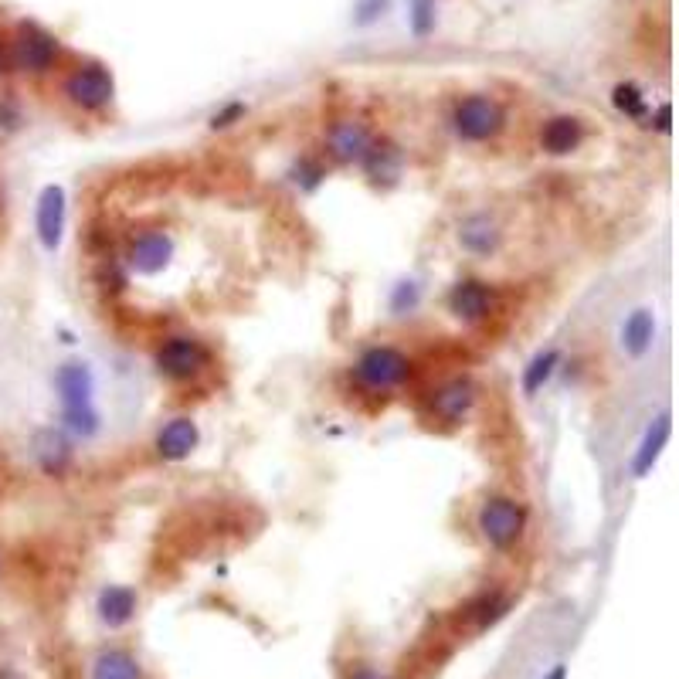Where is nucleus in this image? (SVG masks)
Returning <instances> with one entry per match:
<instances>
[{
	"mask_svg": "<svg viewBox=\"0 0 679 679\" xmlns=\"http://www.w3.org/2000/svg\"><path fill=\"white\" fill-rule=\"evenodd\" d=\"M55 391L62 401V421L75 438H96L102 415L96 405V374L85 360H68L55 374Z\"/></svg>",
	"mask_w": 679,
	"mask_h": 679,
	"instance_id": "f257e3e1",
	"label": "nucleus"
},
{
	"mask_svg": "<svg viewBox=\"0 0 679 679\" xmlns=\"http://www.w3.org/2000/svg\"><path fill=\"white\" fill-rule=\"evenodd\" d=\"M350 377L367 394H394L415 377V357L394 347V343H374V347L360 350V357L350 367Z\"/></svg>",
	"mask_w": 679,
	"mask_h": 679,
	"instance_id": "f03ea898",
	"label": "nucleus"
},
{
	"mask_svg": "<svg viewBox=\"0 0 679 679\" xmlns=\"http://www.w3.org/2000/svg\"><path fill=\"white\" fill-rule=\"evenodd\" d=\"M527 506L506 493H493L479 503L476 510V530L493 550H513L527 534Z\"/></svg>",
	"mask_w": 679,
	"mask_h": 679,
	"instance_id": "7ed1b4c3",
	"label": "nucleus"
},
{
	"mask_svg": "<svg viewBox=\"0 0 679 679\" xmlns=\"http://www.w3.org/2000/svg\"><path fill=\"white\" fill-rule=\"evenodd\" d=\"M153 364H157V374L167 377V381L191 384L211 371L214 357H211V347L201 337L174 333V337H167L157 350H153Z\"/></svg>",
	"mask_w": 679,
	"mask_h": 679,
	"instance_id": "20e7f679",
	"label": "nucleus"
},
{
	"mask_svg": "<svg viewBox=\"0 0 679 679\" xmlns=\"http://www.w3.org/2000/svg\"><path fill=\"white\" fill-rule=\"evenodd\" d=\"M506 130V109L503 102L483 92H469L455 102L452 109V133L462 143H493L500 140Z\"/></svg>",
	"mask_w": 679,
	"mask_h": 679,
	"instance_id": "39448f33",
	"label": "nucleus"
},
{
	"mask_svg": "<svg viewBox=\"0 0 679 679\" xmlns=\"http://www.w3.org/2000/svg\"><path fill=\"white\" fill-rule=\"evenodd\" d=\"M174 255L177 242L167 228H136L123 248V272L150 279V275H160L167 269L174 262Z\"/></svg>",
	"mask_w": 679,
	"mask_h": 679,
	"instance_id": "423d86ee",
	"label": "nucleus"
},
{
	"mask_svg": "<svg viewBox=\"0 0 679 679\" xmlns=\"http://www.w3.org/2000/svg\"><path fill=\"white\" fill-rule=\"evenodd\" d=\"M476 405H479V384L472 381V377L459 374L428 391L425 415H428V421H435V425H442V428H459L462 421L472 418Z\"/></svg>",
	"mask_w": 679,
	"mask_h": 679,
	"instance_id": "0eeeda50",
	"label": "nucleus"
},
{
	"mask_svg": "<svg viewBox=\"0 0 679 679\" xmlns=\"http://www.w3.org/2000/svg\"><path fill=\"white\" fill-rule=\"evenodd\" d=\"M62 96L72 102L82 113H102V109L113 106L116 99V79L106 65H79L65 75L62 82Z\"/></svg>",
	"mask_w": 679,
	"mask_h": 679,
	"instance_id": "6e6552de",
	"label": "nucleus"
},
{
	"mask_svg": "<svg viewBox=\"0 0 679 679\" xmlns=\"http://www.w3.org/2000/svg\"><path fill=\"white\" fill-rule=\"evenodd\" d=\"M11 62L14 68L31 75L51 72L58 62V38L45 28H38V24H21L11 41Z\"/></svg>",
	"mask_w": 679,
	"mask_h": 679,
	"instance_id": "1a4fd4ad",
	"label": "nucleus"
},
{
	"mask_svg": "<svg viewBox=\"0 0 679 679\" xmlns=\"http://www.w3.org/2000/svg\"><path fill=\"white\" fill-rule=\"evenodd\" d=\"M445 309L462 326H479L496 313V289L486 279H459L445 292Z\"/></svg>",
	"mask_w": 679,
	"mask_h": 679,
	"instance_id": "9d476101",
	"label": "nucleus"
},
{
	"mask_svg": "<svg viewBox=\"0 0 679 679\" xmlns=\"http://www.w3.org/2000/svg\"><path fill=\"white\" fill-rule=\"evenodd\" d=\"M34 231L45 252H58L68 231V197L62 184L41 187L38 204H34Z\"/></svg>",
	"mask_w": 679,
	"mask_h": 679,
	"instance_id": "9b49d317",
	"label": "nucleus"
},
{
	"mask_svg": "<svg viewBox=\"0 0 679 679\" xmlns=\"http://www.w3.org/2000/svg\"><path fill=\"white\" fill-rule=\"evenodd\" d=\"M326 157L337 163H360L367 153V146L374 143L371 123H364L360 116H340L326 126Z\"/></svg>",
	"mask_w": 679,
	"mask_h": 679,
	"instance_id": "f8f14e48",
	"label": "nucleus"
},
{
	"mask_svg": "<svg viewBox=\"0 0 679 679\" xmlns=\"http://www.w3.org/2000/svg\"><path fill=\"white\" fill-rule=\"evenodd\" d=\"M503 238H506L503 225L489 211H472L459 221V228H455V242H459L462 252L472 255V259H493V255H500Z\"/></svg>",
	"mask_w": 679,
	"mask_h": 679,
	"instance_id": "ddd939ff",
	"label": "nucleus"
},
{
	"mask_svg": "<svg viewBox=\"0 0 679 679\" xmlns=\"http://www.w3.org/2000/svg\"><path fill=\"white\" fill-rule=\"evenodd\" d=\"M201 445V428L191 415H177L170 421H163L157 438H153V452L163 462H184L191 459V452Z\"/></svg>",
	"mask_w": 679,
	"mask_h": 679,
	"instance_id": "4468645a",
	"label": "nucleus"
},
{
	"mask_svg": "<svg viewBox=\"0 0 679 679\" xmlns=\"http://www.w3.org/2000/svg\"><path fill=\"white\" fill-rule=\"evenodd\" d=\"M360 170L364 177L377 187H394L405 174V150L391 140H381L374 136V143L367 146V153L360 157Z\"/></svg>",
	"mask_w": 679,
	"mask_h": 679,
	"instance_id": "2eb2a0df",
	"label": "nucleus"
},
{
	"mask_svg": "<svg viewBox=\"0 0 679 679\" xmlns=\"http://www.w3.org/2000/svg\"><path fill=\"white\" fill-rule=\"evenodd\" d=\"M588 136V126L578 116H550L544 126H540V150L547 157H571L574 150L584 143Z\"/></svg>",
	"mask_w": 679,
	"mask_h": 679,
	"instance_id": "dca6fc26",
	"label": "nucleus"
},
{
	"mask_svg": "<svg viewBox=\"0 0 679 679\" xmlns=\"http://www.w3.org/2000/svg\"><path fill=\"white\" fill-rule=\"evenodd\" d=\"M669 435H673V415L669 411H659L656 418L649 421L646 435H642L639 449L632 455V476L635 479H646L652 469H656V462L663 459V449L669 445Z\"/></svg>",
	"mask_w": 679,
	"mask_h": 679,
	"instance_id": "f3484780",
	"label": "nucleus"
},
{
	"mask_svg": "<svg viewBox=\"0 0 679 679\" xmlns=\"http://www.w3.org/2000/svg\"><path fill=\"white\" fill-rule=\"evenodd\" d=\"M136 608H140V595L130 584H106L96 598V612L99 622L109 625V629H123L136 618Z\"/></svg>",
	"mask_w": 679,
	"mask_h": 679,
	"instance_id": "a211bd4d",
	"label": "nucleus"
},
{
	"mask_svg": "<svg viewBox=\"0 0 679 679\" xmlns=\"http://www.w3.org/2000/svg\"><path fill=\"white\" fill-rule=\"evenodd\" d=\"M34 462L45 476H65L72 466V442L58 428H41L34 432Z\"/></svg>",
	"mask_w": 679,
	"mask_h": 679,
	"instance_id": "6ab92c4d",
	"label": "nucleus"
},
{
	"mask_svg": "<svg viewBox=\"0 0 679 679\" xmlns=\"http://www.w3.org/2000/svg\"><path fill=\"white\" fill-rule=\"evenodd\" d=\"M618 343H622V350L629 357H646L652 350V343H656V313H652L649 306H639L632 309L629 316L622 320V330H618Z\"/></svg>",
	"mask_w": 679,
	"mask_h": 679,
	"instance_id": "aec40b11",
	"label": "nucleus"
},
{
	"mask_svg": "<svg viewBox=\"0 0 679 679\" xmlns=\"http://www.w3.org/2000/svg\"><path fill=\"white\" fill-rule=\"evenodd\" d=\"M557 367H561V350H557V347L537 350V354L527 360L523 374H520V388H523V394H527V398H534L537 391H544L550 377L557 374Z\"/></svg>",
	"mask_w": 679,
	"mask_h": 679,
	"instance_id": "412c9836",
	"label": "nucleus"
},
{
	"mask_svg": "<svg viewBox=\"0 0 679 679\" xmlns=\"http://www.w3.org/2000/svg\"><path fill=\"white\" fill-rule=\"evenodd\" d=\"M92 679H143V669L126 649H106L92 663Z\"/></svg>",
	"mask_w": 679,
	"mask_h": 679,
	"instance_id": "4be33fe9",
	"label": "nucleus"
},
{
	"mask_svg": "<svg viewBox=\"0 0 679 679\" xmlns=\"http://www.w3.org/2000/svg\"><path fill=\"white\" fill-rule=\"evenodd\" d=\"M289 180L299 187V191L313 194L316 187H320L323 180H326V163L320 157H313V153H306V157H299L296 163H292Z\"/></svg>",
	"mask_w": 679,
	"mask_h": 679,
	"instance_id": "5701e85b",
	"label": "nucleus"
},
{
	"mask_svg": "<svg viewBox=\"0 0 679 679\" xmlns=\"http://www.w3.org/2000/svg\"><path fill=\"white\" fill-rule=\"evenodd\" d=\"M469 612H472V618H476L479 629H489V625H496L506 612H510V598L496 595V591L489 595V591H486V595L479 598L476 605L469 608Z\"/></svg>",
	"mask_w": 679,
	"mask_h": 679,
	"instance_id": "b1692460",
	"label": "nucleus"
},
{
	"mask_svg": "<svg viewBox=\"0 0 679 679\" xmlns=\"http://www.w3.org/2000/svg\"><path fill=\"white\" fill-rule=\"evenodd\" d=\"M388 306H391L394 316H411L421 306V286H418L415 279H401L398 286L391 289Z\"/></svg>",
	"mask_w": 679,
	"mask_h": 679,
	"instance_id": "393cba45",
	"label": "nucleus"
},
{
	"mask_svg": "<svg viewBox=\"0 0 679 679\" xmlns=\"http://www.w3.org/2000/svg\"><path fill=\"white\" fill-rule=\"evenodd\" d=\"M612 102H615L618 113H625V116H632V119H642V116H646V96H642V92L635 89L632 82L615 85Z\"/></svg>",
	"mask_w": 679,
	"mask_h": 679,
	"instance_id": "a878e982",
	"label": "nucleus"
},
{
	"mask_svg": "<svg viewBox=\"0 0 679 679\" xmlns=\"http://www.w3.org/2000/svg\"><path fill=\"white\" fill-rule=\"evenodd\" d=\"M411 34L428 38L435 31V0H411Z\"/></svg>",
	"mask_w": 679,
	"mask_h": 679,
	"instance_id": "bb28decb",
	"label": "nucleus"
},
{
	"mask_svg": "<svg viewBox=\"0 0 679 679\" xmlns=\"http://www.w3.org/2000/svg\"><path fill=\"white\" fill-rule=\"evenodd\" d=\"M238 119H245V102H228L221 113L211 116V130H228V126H235Z\"/></svg>",
	"mask_w": 679,
	"mask_h": 679,
	"instance_id": "cd10ccee",
	"label": "nucleus"
},
{
	"mask_svg": "<svg viewBox=\"0 0 679 679\" xmlns=\"http://www.w3.org/2000/svg\"><path fill=\"white\" fill-rule=\"evenodd\" d=\"M388 7V0H357V17L354 21L357 24H371L381 17V11Z\"/></svg>",
	"mask_w": 679,
	"mask_h": 679,
	"instance_id": "c85d7f7f",
	"label": "nucleus"
},
{
	"mask_svg": "<svg viewBox=\"0 0 679 679\" xmlns=\"http://www.w3.org/2000/svg\"><path fill=\"white\" fill-rule=\"evenodd\" d=\"M669 119H673V109H669V102H663L656 113V130L659 133H669Z\"/></svg>",
	"mask_w": 679,
	"mask_h": 679,
	"instance_id": "c756f323",
	"label": "nucleus"
},
{
	"mask_svg": "<svg viewBox=\"0 0 679 679\" xmlns=\"http://www.w3.org/2000/svg\"><path fill=\"white\" fill-rule=\"evenodd\" d=\"M14 68V62H11V45H4V41H0V72H11Z\"/></svg>",
	"mask_w": 679,
	"mask_h": 679,
	"instance_id": "7c9ffc66",
	"label": "nucleus"
},
{
	"mask_svg": "<svg viewBox=\"0 0 679 679\" xmlns=\"http://www.w3.org/2000/svg\"><path fill=\"white\" fill-rule=\"evenodd\" d=\"M350 679H388V676H381V673H374V669H357L354 676Z\"/></svg>",
	"mask_w": 679,
	"mask_h": 679,
	"instance_id": "2f4dec72",
	"label": "nucleus"
},
{
	"mask_svg": "<svg viewBox=\"0 0 679 679\" xmlns=\"http://www.w3.org/2000/svg\"><path fill=\"white\" fill-rule=\"evenodd\" d=\"M544 679H567V666H564V663H557V666L550 669V673H547Z\"/></svg>",
	"mask_w": 679,
	"mask_h": 679,
	"instance_id": "473e14b6",
	"label": "nucleus"
}]
</instances>
